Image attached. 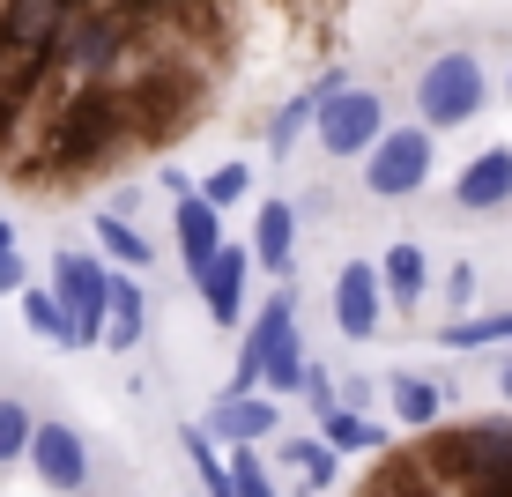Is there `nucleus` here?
Returning <instances> with one entry per match:
<instances>
[{
    "mask_svg": "<svg viewBox=\"0 0 512 497\" xmlns=\"http://www.w3.org/2000/svg\"><path fill=\"white\" fill-rule=\"evenodd\" d=\"M416 112L423 127H468L475 112H483V67H475V52H438L431 67L416 75Z\"/></svg>",
    "mask_w": 512,
    "mask_h": 497,
    "instance_id": "f257e3e1",
    "label": "nucleus"
},
{
    "mask_svg": "<svg viewBox=\"0 0 512 497\" xmlns=\"http://www.w3.org/2000/svg\"><path fill=\"white\" fill-rule=\"evenodd\" d=\"M119 134V97L112 90H75L60 104V119H52V156L60 164H90V156L112 149Z\"/></svg>",
    "mask_w": 512,
    "mask_h": 497,
    "instance_id": "f03ea898",
    "label": "nucleus"
},
{
    "mask_svg": "<svg viewBox=\"0 0 512 497\" xmlns=\"http://www.w3.org/2000/svg\"><path fill=\"white\" fill-rule=\"evenodd\" d=\"M52 297L75 319V349H97L104 342V305H112V275L90 253H60L52 260Z\"/></svg>",
    "mask_w": 512,
    "mask_h": 497,
    "instance_id": "7ed1b4c3",
    "label": "nucleus"
},
{
    "mask_svg": "<svg viewBox=\"0 0 512 497\" xmlns=\"http://www.w3.org/2000/svg\"><path fill=\"white\" fill-rule=\"evenodd\" d=\"M423 179H431V127L379 134L372 149H364V186H372L379 201H401V193H416Z\"/></svg>",
    "mask_w": 512,
    "mask_h": 497,
    "instance_id": "20e7f679",
    "label": "nucleus"
},
{
    "mask_svg": "<svg viewBox=\"0 0 512 497\" xmlns=\"http://www.w3.org/2000/svg\"><path fill=\"white\" fill-rule=\"evenodd\" d=\"M312 127H320V149H327V156H364V149L386 134V104H379L372 90H349V82H342V90L320 104V119H312Z\"/></svg>",
    "mask_w": 512,
    "mask_h": 497,
    "instance_id": "39448f33",
    "label": "nucleus"
},
{
    "mask_svg": "<svg viewBox=\"0 0 512 497\" xmlns=\"http://www.w3.org/2000/svg\"><path fill=\"white\" fill-rule=\"evenodd\" d=\"M23 460L38 468V483H45V490H82V483H90V446H82L75 423H38Z\"/></svg>",
    "mask_w": 512,
    "mask_h": 497,
    "instance_id": "423d86ee",
    "label": "nucleus"
},
{
    "mask_svg": "<svg viewBox=\"0 0 512 497\" xmlns=\"http://www.w3.org/2000/svg\"><path fill=\"white\" fill-rule=\"evenodd\" d=\"M245 275H253V253H245V245H223L216 260L193 268V290H201V305L216 312V327H238L245 319Z\"/></svg>",
    "mask_w": 512,
    "mask_h": 497,
    "instance_id": "0eeeda50",
    "label": "nucleus"
},
{
    "mask_svg": "<svg viewBox=\"0 0 512 497\" xmlns=\"http://www.w3.org/2000/svg\"><path fill=\"white\" fill-rule=\"evenodd\" d=\"M67 8H75V0H0V38L52 60V52H60V30H67Z\"/></svg>",
    "mask_w": 512,
    "mask_h": 497,
    "instance_id": "6e6552de",
    "label": "nucleus"
},
{
    "mask_svg": "<svg viewBox=\"0 0 512 497\" xmlns=\"http://www.w3.org/2000/svg\"><path fill=\"white\" fill-rule=\"evenodd\" d=\"M505 201H512V149H483L461 179H453V208L490 216V208H505Z\"/></svg>",
    "mask_w": 512,
    "mask_h": 497,
    "instance_id": "1a4fd4ad",
    "label": "nucleus"
},
{
    "mask_svg": "<svg viewBox=\"0 0 512 497\" xmlns=\"http://www.w3.org/2000/svg\"><path fill=\"white\" fill-rule=\"evenodd\" d=\"M379 305H386L379 268H342L334 275V327L342 334H379Z\"/></svg>",
    "mask_w": 512,
    "mask_h": 497,
    "instance_id": "9d476101",
    "label": "nucleus"
},
{
    "mask_svg": "<svg viewBox=\"0 0 512 497\" xmlns=\"http://www.w3.org/2000/svg\"><path fill=\"white\" fill-rule=\"evenodd\" d=\"M253 268L260 275H290V253H297V208L290 201H268L260 208V223H253Z\"/></svg>",
    "mask_w": 512,
    "mask_h": 497,
    "instance_id": "9b49d317",
    "label": "nucleus"
},
{
    "mask_svg": "<svg viewBox=\"0 0 512 497\" xmlns=\"http://www.w3.org/2000/svg\"><path fill=\"white\" fill-rule=\"evenodd\" d=\"M275 423H282V416H275L268 401H253V394H223L216 408H208L201 431H208V438H231V446H253V438H268Z\"/></svg>",
    "mask_w": 512,
    "mask_h": 497,
    "instance_id": "f8f14e48",
    "label": "nucleus"
},
{
    "mask_svg": "<svg viewBox=\"0 0 512 497\" xmlns=\"http://www.w3.org/2000/svg\"><path fill=\"white\" fill-rule=\"evenodd\" d=\"M171 223H179V260L186 268H201V260L223 253V208H208L201 193H186V201L171 208Z\"/></svg>",
    "mask_w": 512,
    "mask_h": 497,
    "instance_id": "ddd939ff",
    "label": "nucleus"
},
{
    "mask_svg": "<svg viewBox=\"0 0 512 497\" xmlns=\"http://www.w3.org/2000/svg\"><path fill=\"white\" fill-rule=\"evenodd\" d=\"M141 334H149V305H141V290L134 282H119L112 275V305H104V349H141Z\"/></svg>",
    "mask_w": 512,
    "mask_h": 497,
    "instance_id": "4468645a",
    "label": "nucleus"
},
{
    "mask_svg": "<svg viewBox=\"0 0 512 497\" xmlns=\"http://www.w3.org/2000/svg\"><path fill=\"white\" fill-rule=\"evenodd\" d=\"M423 282H431V275H423V245H409V238L386 245V260H379V290L394 297L401 312H409L416 297H423Z\"/></svg>",
    "mask_w": 512,
    "mask_h": 497,
    "instance_id": "2eb2a0df",
    "label": "nucleus"
},
{
    "mask_svg": "<svg viewBox=\"0 0 512 497\" xmlns=\"http://www.w3.org/2000/svg\"><path fill=\"white\" fill-rule=\"evenodd\" d=\"M320 438L334 453H372V446H386V431L372 416H357V408H342V401H327L320 408Z\"/></svg>",
    "mask_w": 512,
    "mask_h": 497,
    "instance_id": "dca6fc26",
    "label": "nucleus"
},
{
    "mask_svg": "<svg viewBox=\"0 0 512 497\" xmlns=\"http://www.w3.org/2000/svg\"><path fill=\"white\" fill-rule=\"evenodd\" d=\"M334 90H342V75H327V82H320V90H297L290 104H282V112L268 119V141H275V149H290V141H297V134H305V127H312V119H320V104H327Z\"/></svg>",
    "mask_w": 512,
    "mask_h": 497,
    "instance_id": "f3484780",
    "label": "nucleus"
},
{
    "mask_svg": "<svg viewBox=\"0 0 512 497\" xmlns=\"http://www.w3.org/2000/svg\"><path fill=\"white\" fill-rule=\"evenodd\" d=\"M60 45H67V60H75L82 75H97V67H112V60H119V30H112V23H82V30H60Z\"/></svg>",
    "mask_w": 512,
    "mask_h": 497,
    "instance_id": "a211bd4d",
    "label": "nucleus"
},
{
    "mask_svg": "<svg viewBox=\"0 0 512 497\" xmlns=\"http://www.w3.org/2000/svg\"><path fill=\"white\" fill-rule=\"evenodd\" d=\"M179 446H186V460H193V475H201V490H208V497H238V490H231V468L216 460V438H208L201 423H186Z\"/></svg>",
    "mask_w": 512,
    "mask_h": 497,
    "instance_id": "6ab92c4d",
    "label": "nucleus"
},
{
    "mask_svg": "<svg viewBox=\"0 0 512 497\" xmlns=\"http://www.w3.org/2000/svg\"><path fill=\"white\" fill-rule=\"evenodd\" d=\"M23 297V319H30V334H45V342H60V349H75V319H67V305L52 290H15Z\"/></svg>",
    "mask_w": 512,
    "mask_h": 497,
    "instance_id": "aec40b11",
    "label": "nucleus"
},
{
    "mask_svg": "<svg viewBox=\"0 0 512 497\" xmlns=\"http://www.w3.org/2000/svg\"><path fill=\"white\" fill-rule=\"evenodd\" d=\"M438 408H446V401H438V386H431V379H416V371H401V379H394V416L409 423V431H431Z\"/></svg>",
    "mask_w": 512,
    "mask_h": 497,
    "instance_id": "412c9836",
    "label": "nucleus"
},
{
    "mask_svg": "<svg viewBox=\"0 0 512 497\" xmlns=\"http://www.w3.org/2000/svg\"><path fill=\"white\" fill-rule=\"evenodd\" d=\"M97 245L119 260V268H149V238H141L127 216H112V208H97Z\"/></svg>",
    "mask_w": 512,
    "mask_h": 497,
    "instance_id": "4be33fe9",
    "label": "nucleus"
},
{
    "mask_svg": "<svg viewBox=\"0 0 512 497\" xmlns=\"http://www.w3.org/2000/svg\"><path fill=\"white\" fill-rule=\"evenodd\" d=\"M490 342H512V312H490V319H453V327H438V349H490Z\"/></svg>",
    "mask_w": 512,
    "mask_h": 497,
    "instance_id": "5701e85b",
    "label": "nucleus"
},
{
    "mask_svg": "<svg viewBox=\"0 0 512 497\" xmlns=\"http://www.w3.org/2000/svg\"><path fill=\"white\" fill-rule=\"evenodd\" d=\"M30 431H38V416H30L23 401H8V394H0V468L30 453Z\"/></svg>",
    "mask_w": 512,
    "mask_h": 497,
    "instance_id": "b1692460",
    "label": "nucleus"
},
{
    "mask_svg": "<svg viewBox=\"0 0 512 497\" xmlns=\"http://www.w3.org/2000/svg\"><path fill=\"white\" fill-rule=\"evenodd\" d=\"M282 453L297 460V475H305L312 490H320V483H334V446H327V438H290Z\"/></svg>",
    "mask_w": 512,
    "mask_h": 497,
    "instance_id": "393cba45",
    "label": "nucleus"
},
{
    "mask_svg": "<svg viewBox=\"0 0 512 497\" xmlns=\"http://www.w3.org/2000/svg\"><path fill=\"white\" fill-rule=\"evenodd\" d=\"M245 193H253V171H245V164H216L201 179V201L208 208H231V201H245Z\"/></svg>",
    "mask_w": 512,
    "mask_h": 497,
    "instance_id": "a878e982",
    "label": "nucleus"
},
{
    "mask_svg": "<svg viewBox=\"0 0 512 497\" xmlns=\"http://www.w3.org/2000/svg\"><path fill=\"white\" fill-rule=\"evenodd\" d=\"M231 490H238V497H275V483H268V468H260L253 446H238V460H231Z\"/></svg>",
    "mask_w": 512,
    "mask_h": 497,
    "instance_id": "bb28decb",
    "label": "nucleus"
},
{
    "mask_svg": "<svg viewBox=\"0 0 512 497\" xmlns=\"http://www.w3.org/2000/svg\"><path fill=\"white\" fill-rule=\"evenodd\" d=\"M446 297H453V312H461V305H468V297H475V268H468V260H461V268H453V275H446Z\"/></svg>",
    "mask_w": 512,
    "mask_h": 497,
    "instance_id": "cd10ccee",
    "label": "nucleus"
},
{
    "mask_svg": "<svg viewBox=\"0 0 512 497\" xmlns=\"http://www.w3.org/2000/svg\"><path fill=\"white\" fill-rule=\"evenodd\" d=\"M0 290H30L23 282V253H0Z\"/></svg>",
    "mask_w": 512,
    "mask_h": 497,
    "instance_id": "c85d7f7f",
    "label": "nucleus"
},
{
    "mask_svg": "<svg viewBox=\"0 0 512 497\" xmlns=\"http://www.w3.org/2000/svg\"><path fill=\"white\" fill-rule=\"evenodd\" d=\"M15 112H23V104H15L8 90H0V141H8V127H15Z\"/></svg>",
    "mask_w": 512,
    "mask_h": 497,
    "instance_id": "c756f323",
    "label": "nucleus"
},
{
    "mask_svg": "<svg viewBox=\"0 0 512 497\" xmlns=\"http://www.w3.org/2000/svg\"><path fill=\"white\" fill-rule=\"evenodd\" d=\"M0 253H15V223L8 216H0Z\"/></svg>",
    "mask_w": 512,
    "mask_h": 497,
    "instance_id": "7c9ffc66",
    "label": "nucleus"
},
{
    "mask_svg": "<svg viewBox=\"0 0 512 497\" xmlns=\"http://www.w3.org/2000/svg\"><path fill=\"white\" fill-rule=\"evenodd\" d=\"M498 394H512V364H505V371H498Z\"/></svg>",
    "mask_w": 512,
    "mask_h": 497,
    "instance_id": "2f4dec72",
    "label": "nucleus"
}]
</instances>
